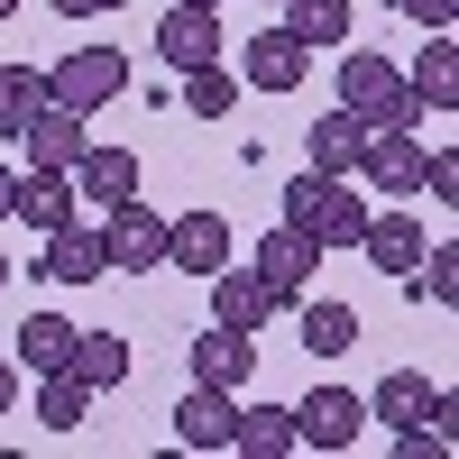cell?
<instances>
[{"mask_svg": "<svg viewBox=\"0 0 459 459\" xmlns=\"http://www.w3.org/2000/svg\"><path fill=\"white\" fill-rule=\"evenodd\" d=\"M285 10V28L303 37L313 56H331V47H350V0H276Z\"/></svg>", "mask_w": 459, "mask_h": 459, "instance_id": "obj_23", "label": "cell"}, {"mask_svg": "<svg viewBox=\"0 0 459 459\" xmlns=\"http://www.w3.org/2000/svg\"><path fill=\"white\" fill-rule=\"evenodd\" d=\"M248 266H257V285L276 294V303H303V285H313L322 248L303 239V230H285V221H276V230H266V239H257V257H248Z\"/></svg>", "mask_w": 459, "mask_h": 459, "instance_id": "obj_8", "label": "cell"}, {"mask_svg": "<svg viewBox=\"0 0 459 459\" xmlns=\"http://www.w3.org/2000/svg\"><path fill=\"white\" fill-rule=\"evenodd\" d=\"M359 248L386 266V276H404L413 257H423V221L413 212H368V230H359Z\"/></svg>", "mask_w": 459, "mask_h": 459, "instance_id": "obj_22", "label": "cell"}, {"mask_svg": "<svg viewBox=\"0 0 459 459\" xmlns=\"http://www.w3.org/2000/svg\"><path fill=\"white\" fill-rule=\"evenodd\" d=\"M303 74H313V47H303L294 28H266V37L239 47V83H248V92H294Z\"/></svg>", "mask_w": 459, "mask_h": 459, "instance_id": "obj_7", "label": "cell"}, {"mask_svg": "<svg viewBox=\"0 0 459 459\" xmlns=\"http://www.w3.org/2000/svg\"><path fill=\"white\" fill-rule=\"evenodd\" d=\"M19 404V359H0V413Z\"/></svg>", "mask_w": 459, "mask_h": 459, "instance_id": "obj_32", "label": "cell"}, {"mask_svg": "<svg viewBox=\"0 0 459 459\" xmlns=\"http://www.w3.org/2000/svg\"><path fill=\"white\" fill-rule=\"evenodd\" d=\"M10 359H19V368H37V377H56V368L74 359V322H65V313H28Z\"/></svg>", "mask_w": 459, "mask_h": 459, "instance_id": "obj_24", "label": "cell"}, {"mask_svg": "<svg viewBox=\"0 0 459 459\" xmlns=\"http://www.w3.org/2000/svg\"><path fill=\"white\" fill-rule=\"evenodd\" d=\"M184 359H194V377H203V386H248V368H257V331L212 322V331H203Z\"/></svg>", "mask_w": 459, "mask_h": 459, "instance_id": "obj_14", "label": "cell"}, {"mask_svg": "<svg viewBox=\"0 0 459 459\" xmlns=\"http://www.w3.org/2000/svg\"><path fill=\"white\" fill-rule=\"evenodd\" d=\"M0 101H10V65H0Z\"/></svg>", "mask_w": 459, "mask_h": 459, "instance_id": "obj_35", "label": "cell"}, {"mask_svg": "<svg viewBox=\"0 0 459 459\" xmlns=\"http://www.w3.org/2000/svg\"><path fill=\"white\" fill-rule=\"evenodd\" d=\"M230 413H239L230 386H203V377H194V395L175 404V441L184 450H230Z\"/></svg>", "mask_w": 459, "mask_h": 459, "instance_id": "obj_19", "label": "cell"}, {"mask_svg": "<svg viewBox=\"0 0 459 459\" xmlns=\"http://www.w3.org/2000/svg\"><path fill=\"white\" fill-rule=\"evenodd\" d=\"M230 101H239V74L230 65H194L184 74V110H194V120H230Z\"/></svg>", "mask_w": 459, "mask_h": 459, "instance_id": "obj_27", "label": "cell"}, {"mask_svg": "<svg viewBox=\"0 0 459 459\" xmlns=\"http://www.w3.org/2000/svg\"><path fill=\"white\" fill-rule=\"evenodd\" d=\"M340 110H359L368 129H423V101H413L404 74H395L386 56H368V47L340 56Z\"/></svg>", "mask_w": 459, "mask_h": 459, "instance_id": "obj_2", "label": "cell"}, {"mask_svg": "<svg viewBox=\"0 0 459 459\" xmlns=\"http://www.w3.org/2000/svg\"><path fill=\"white\" fill-rule=\"evenodd\" d=\"M359 432H368V395L350 386H313L294 404V450H359Z\"/></svg>", "mask_w": 459, "mask_h": 459, "instance_id": "obj_5", "label": "cell"}, {"mask_svg": "<svg viewBox=\"0 0 459 459\" xmlns=\"http://www.w3.org/2000/svg\"><path fill=\"white\" fill-rule=\"evenodd\" d=\"M65 377H74V386H92V395L129 386V340H120V331H74V359H65Z\"/></svg>", "mask_w": 459, "mask_h": 459, "instance_id": "obj_18", "label": "cell"}, {"mask_svg": "<svg viewBox=\"0 0 459 459\" xmlns=\"http://www.w3.org/2000/svg\"><path fill=\"white\" fill-rule=\"evenodd\" d=\"M56 92H47V65H10V101H0V138H19L37 110H47Z\"/></svg>", "mask_w": 459, "mask_h": 459, "instance_id": "obj_29", "label": "cell"}, {"mask_svg": "<svg viewBox=\"0 0 459 459\" xmlns=\"http://www.w3.org/2000/svg\"><path fill=\"white\" fill-rule=\"evenodd\" d=\"M10 194H19V175H10V166H0V221H10Z\"/></svg>", "mask_w": 459, "mask_h": 459, "instance_id": "obj_33", "label": "cell"}, {"mask_svg": "<svg viewBox=\"0 0 459 459\" xmlns=\"http://www.w3.org/2000/svg\"><path fill=\"white\" fill-rule=\"evenodd\" d=\"M359 350V313L350 303H303V359H340Z\"/></svg>", "mask_w": 459, "mask_h": 459, "instance_id": "obj_25", "label": "cell"}, {"mask_svg": "<svg viewBox=\"0 0 459 459\" xmlns=\"http://www.w3.org/2000/svg\"><path fill=\"white\" fill-rule=\"evenodd\" d=\"M359 147H368V120L359 110H331V120L303 129V166L313 175H359Z\"/></svg>", "mask_w": 459, "mask_h": 459, "instance_id": "obj_17", "label": "cell"}, {"mask_svg": "<svg viewBox=\"0 0 459 459\" xmlns=\"http://www.w3.org/2000/svg\"><path fill=\"white\" fill-rule=\"evenodd\" d=\"M266 10H276V0H266Z\"/></svg>", "mask_w": 459, "mask_h": 459, "instance_id": "obj_38", "label": "cell"}, {"mask_svg": "<svg viewBox=\"0 0 459 459\" xmlns=\"http://www.w3.org/2000/svg\"><path fill=\"white\" fill-rule=\"evenodd\" d=\"M166 266H175V276H221V266H230V221L221 212L166 221Z\"/></svg>", "mask_w": 459, "mask_h": 459, "instance_id": "obj_10", "label": "cell"}, {"mask_svg": "<svg viewBox=\"0 0 459 459\" xmlns=\"http://www.w3.org/2000/svg\"><path fill=\"white\" fill-rule=\"evenodd\" d=\"M194 10H221V0H194Z\"/></svg>", "mask_w": 459, "mask_h": 459, "instance_id": "obj_37", "label": "cell"}, {"mask_svg": "<svg viewBox=\"0 0 459 459\" xmlns=\"http://www.w3.org/2000/svg\"><path fill=\"white\" fill-rule=\"evenodd\" d=\"M10 276H19V266H10V257H0V285H10Z\"/></svg>", "mask_w": 459, "mask_h": 459, "instance_id": "obj_36", "label": "cell"}, {"mask_svg": "<svg viewBox=\"0 0 459 459\" xmlns=\"http://www.w3.org/2000/svg\"><path fill=\"white\" fill-rule=\"evenodd\" d=\"M47 92H56L65 110H83V120H92V110H110V101L129 92V56H120V47H74V56H56Z\"/></svg>", "mask_w": 459, "mask_h": 459, "instance_id": "obj_3", "label": "cell"}, {"mask_svg": "<svg viewBox=\"0 0 459 459\" xmlns=\"http://www.w3.org/2000/svg\"><path fill=\"white\" fill-rule=\"evenodd\" d=\"M74 212H83V194H74V175H65V166H28V175H19V194H10V221H28L37 239H47V230H65Z\"/></svg>", "mask_w": 459, "mask_h": 459, "instance_id": "obj_11", "label": "cell"}, {"mask_svg": "<svg viewBox=\"0 0 459 459\" xmlns=\"http://www.w3.org/2000/svg\"><path fill=\"white\" fill-rule=\"evenodd\" d=\"M203 285H212V322H230V331H266L285 313V303L257 285V266H221V276H203Z\"/></svg>", "mask_w": 459, "mask_h": 459, "instance_id": "obj_12", "label": "cell"}, {"mask_svg": "<svg viewBox=\"0 0 459 459\" xmlns=\"http://www.w3.org/2000/svg\"><path fill=\"white\" fill-rule=\"evenodd\" d=\"M65 175H74V194H83V203H101V212L138 194V157H129V147H101V138H92V147H83V157H74Z\"/></svg>", "mask_w": 459, "mask_h": 459, "instance_id": "obj_13", "label": "cell"}, {"mask_svg": "<svg viewBox=\"0 0 459 459\" xmlns=\"http://www.w3.org/2000/svg\"><path fill=\"white\" fill-rule=\"evenodd\" d=\"M230 450L239 459H285L294 450V404H239L230 413Z\"/></svg>", "mask_w": 459, "mask_h": 459, "instance_id": "obj_20", "label": "cell"}, {"mask_svg": "<svg viewBox=\"0 0 459 459\" xmlns=\"http://www.w3.org/2000/svg\"><path fill=\"white\" fill-rule=\"evenodd\" d=\"M10 19H19V0H0V28H10Z\"/></svg>", "mask_w": 459, "mask_h": 459, "instance_id": "obj_34", "label": "cell"}, {"mask_svg": "<svg viewBox=\"0 0 459 459\" xmlns=\"http://www.w3.org/2000/svg\"><path fill=\"white\" fill-rule=\"evenodd\" d=\"M276 221H285V230H303L313 248H359L368 203L350 194V175H313V166H303L285 194H276Z\"/></svg>", "mask_w": 459, "mask_h": 459, "instance_id": "obj_1", "label": "cell"}, {"mask_svg": "<svg viewBox=\"0 0 459 459\" xmlns=\"http://www.w3.org/2000/svg\"><path fill=\"white\" fill-rule=\"evenodd\" d=\"M395 10H404V19H423V28H450V19H459V0H395Z\"/></svg>", "mask_w": 459, "mask_h": 459, "instance_id": "obj_30", "label": "cell"}, {"mask_svg": "<svg viewBox=\"0 0 459 459\" xmlns=\"http://www.w3.org/2000/svg\"><path fill=\"white\" fill-rule=\"evenodd\" d=\"M110 10H129V0H56V19H110Z\"/></svg>", "mask_w": 459, "mask_h": 459, "instance_id": "obj_31", "label": "cell"}, {"mask_svg": "<svg viewBox=\"0 0 459 459\" xmlns=\"http://www.w3.org/2000/svg\"><path fill=\"white\" fill-rule=\"evenodd\" d=\"M157 56L175 74H194V65H221L230 56V37H221V10H194V0H175V10L157 19Z\"/></svg>", "mask_w": 459, "mask_h": 459, "instance_id": "obj_6", "label": "cell"}, {"mask_svg": "<svg viewBox=\"0 0 459 459\" xmlns=\"http://www.w3.org/2000/svg\"><path fill=\"white\" fill-rule=\"evenodd\" d=\"M423 413H432V377H423V368H386V377H377L368 423H386V432H423Z\"/></svg>", "mask_w": 459, "mask_h": 459, "instance_id": "obj_15", "label": "cell"}, {"mask_svg": "<svg viewBox=\"0 0 459 459\" xmlns=\"http://www.w3.org/2000/svg\"><path fill=\"white\" fill-rule=\"evenodd\" d=\"M19 147H28V166H74L92 147V129H83V110H65V101H47L37 120L19 129Z\"/></svg>", "mask_w": 459, "mask_h": 459, "instance_id": "obj_16", "label": "cell"}, {"mask_svg": "<svg viewBox=\"0 0 459 459\" xmlns=\"http://www.w3.org/2000/svg\"><path fill=\"white\" fill-rule=\"evenodd\" d=\"M83 413H92V386H74L65 368L37 386V423H47V432H83Z\"/></svg>", "mask_w": 459, "mask_h": 459, "instance_id": "obj_28", "label": "cell"}, {"mask_svg": "<svg viewBox=\"0 0 459 459\" xmlns=\"http://www.w3.org/2000/svg\"><path fill=\"white\" fill-rule=\"evenodd\" d=\"M37 276H47V285H110V257H101V230H83V221H65V230H47V248H37Z\"/></svg>", "mask_w": 459, "mask_h": 459, "instance_id": "obj_9", "label": "cell"}, {"mask_svg": "<svg viewBox=\"0 0 459 459\" xmlns=\"http://www.w3.org/2000/svg\"><path fill=\"white\" fill-rule=\"evenodd\" d=\"M404 294H413V303H459V248H450V239L423 248V257L404 266Z\"/></svg>", "mask_w": 459, "mask_h": 459, "instance_id": "obj_26", "label": "cell"}, {"mask_svg": "<svg viewBox=\"0 0 459 459\" xmlns=\"http://www.w3.org/2000/svg\"><path fill=\"white\" fill-rule=\"evenodd\" d=\"M404 92H413V101H423V110H432V120H441V110L459 101V47H450V28H432V47H423V65H413V74H404Z\"/></svg>", "mask_w": 459, "mask_h": 459, "instance_id": "obj_21", "label": "cell"}, {"mask_svg": "<svg viewBox=\"0 0 459 459\" xmlns=\"http://www.w3.org/2000/svg\"><path fill=\"white\" fill-rule=\"evenodd\" d=\"M101 257H110V276H157V266H166V221L147 212L138 194L110 203V221H101Z\"/></svg>", "mask_w": 459, "mask_h": 459, "instance_id": "obj_4", "label": "cell"}]
</instances>
